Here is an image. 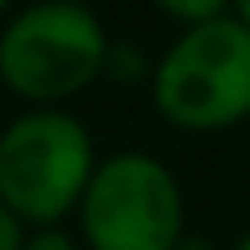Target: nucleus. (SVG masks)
Masks as SVG:
<instances>
[{"mask_svg":"<svg viewBox=\"0 0 250 250\" xmlns=\"http://www.w3.org/2000/svg\"><path fill=\"white\" fill-rule=\"evenodd\" d=\"M21 242H25V225L0 205V250H21Z\"/></svg>","mask_w":250,"mask_h":250,"instance_id":"nucleus-8","label":"nucleus"},{"mask_svg":"<svg viewBox=\"0 0 250 250\" xmlns=\"http://www.w3.org/2000/svg\"><path fill=\"white\" fill-rule=\"evenodd\" d=\"M75 217L88 250H175L188 233L184 188L150 150L100 159Z\"/></svg>","mask_w":250,"mask_h":250,"instance_id":"nucleus-4","label":"nucleus"},{"mask_svg":"<svg viewBox=\"0 0 250 250\" xmlns=\"http://www.w3.org/2000/svg\"><path fill=\"white\" fill-rule=\"evenodd\" d=\"M88 125L67 108H25L0 129V205L29 229H59L96 171Z\"/></svg>","mask_w":250,"mask_h":250,"instance_id":"nucleus-2","label":"nucleus"},{"mask_svg":"<svg viewBox=\"0 0 250 250\" xmlns=\"http://www.w3.org/2000/svg\"><path fill=\"white\" fill-rule=\"evenodd\" d=\"M225 9H229V4H221V0H163V4H159V13H163V17L179 21L184 29L205 25V21L221 17Z\"/></svg>","mask_w":250,"mask_h":250,"instance_id":"nucleus-5","label":"nucleus"},{"mask_svg":"<svg viewBox=\"0 0 250 250\" xmlns=\"http://www.w3.org/2000/svg\"><path fill=\"white\" fill-rule=\"evenodd\" d=\"M21 250H80V242L62 229H29Z\"/></svg>","mask_w":250,"mask_h":250,"instance_id":"nucleus-7","label":"nucleus"},{"mask_svg":"<svg viewBox=\"0 0 250 250\" xmlns=\"http://www.w3.org/2000/svg\"><path fill=\"white\" fill-rule=\"evenodd\" d=\"M175 250H217V242H208L205 233H192V229H188L184 238L175 242Z\"/></svg>","mask_w":250,"mask_h":250,"instance_id":"nucleus-9","label":"nucleus"},{"mask_svg":"<svg viewBox=\"0 0 250 250\" xmlns=\"http://www.w3.org/2000/svg\"><path fill=\"white\" fill-rule=\"evenodd\" d=\"M233 17H238L242 25L250 29V0H242V4H233Z\"/></svg>","mask_w":250,"mask_h":250,"instance_id":"nucleus-10","label":"nucleus"},{"mask_svg":"<svg viewBox=\"0 0 250 250\" xmlns=\"http://www.w3.org/2000/svg\"><path fill=\"white\" fill-rule=\"evenodd\" d=\"M108 46L104 21L83 4H25L0 25V83L29 108H62L104 75Z\"/></svg>","mask_w":250,"mask_h":250,"instance_id":"nucleus-3","label":"nucleus"},{"mask_svg":"<svg viewBox=\"0 0 250 250\" xmlns=\"http://www.w3.org/2000/svg\"><path fill=\"white\" fill-rule=\"evenodd\" d=\"M142 67H150V62L142 59V54L134 50V46H108V59H104V75H113V80H121V75H129V80H134V75H142Z\"/></svg>","mask_w":250,"mask_h":250,"instance_id":"nucleus-6","label":"nucleus"},{"mask_svg":"<svg viewBox=\"0 0 250 250\" xmlns=\"http://www.w3.org/2000/svg\"><path fill=\"white\" fill-rule=\"evenodd\" d=\"M0 17H9V4H4V0H0Z\"/></svg>","mask_w":250,"mask_h":250,"instance_id":"nucleus-12","label":"nucleus"},{"mask_svg":"<svg viewBox=\"0 0 250 250\" xmlns=\"http://www.w3.org/2000/svg\"><path fill=\"white\" fill-rule=\"evenodd\" d=\"M154 113L184 134H217L250 117V29L225 9L196 29H179L150 67Z\"/></svg>","mask_w":250,"mask_h":250,"instance_id":"nucleus-1","label":"nucleus"},{"mask_svg":"<svg viewBox=\"0 0 250 250\" xmlns=\"http://www.w3.org/2000/svg\"><path fill=\"white\" fill-rule=\"evenodd\" d=\"M233 250H250V229H246V233L238 238V246H233Z\"/></svg>","mask_w":250,"mask_h":250,"instance_id":"nucleus-11","label":"nucleus"}]
</instances>
